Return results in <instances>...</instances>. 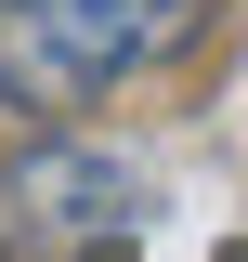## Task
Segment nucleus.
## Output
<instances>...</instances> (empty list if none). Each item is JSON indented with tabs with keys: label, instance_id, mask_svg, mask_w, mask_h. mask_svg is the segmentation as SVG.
<instances>
[{
	"label": "nucleus",
	"instance_id": "obj_1",
	"mask_svg": "<svg viewBox=\"0 0 248 262\" xmlns=\"http://www.w3.org/2000/svg\"><path fill=\"white\" fill-rule=\"evenodd\" d=\"M209 0H0V92L27 118H65V105L118 92L131 66L183 53Z\"/></svg>",
	"mask_w": 248,
	"mask_h": 262
},
{
	"label": "nucleus",
	"instance_id": "obj_2",
	"mask_svg": "<svg viewBox=\"0 0 248 262\" xmlns=\"http://www.w3.org/2000/svg\"><path fill=\"white\" fill-rule=\"evenodd\" d=\"M27 196L53 210V223H92V236H118L131 210H144V184H131L118 158H65V144H53V158H27Z\"/></svg>",
	"mask_w": 248,
	"mask_h": 262
}]
</instances>
